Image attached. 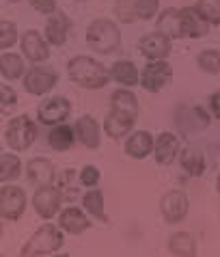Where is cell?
Wrapping results in <instances>:
<instances>
[{"instance_id": "obj_1", "label": "cell", "mask_w": 220, "mask_h": 257, "mask_svg": "<svg viewBox=\"0 0 220 257\" xmlns=\"http://www.w3.org/2000/svg\"><path fill=\"white\" fill-rule=\"evenodd\" d=\"M155 28L166 35L168 39H198L205 37L209 31V24L198 16L196 9L186 7V9H166L160 13Z\"/></svg>"}, {"instance_id": "obj_2", "label": "cell", "mask_w": 220, "mask_h": 257, "mask_svg": "<svg viewBox=\"0 0 220 257\" xmlns=\"http://www.w3.org/2000/svg\"><path fill=\"white\" fill-rule=\"evenodd\" d=\"M67 74L76 84H80L84 89H102L108 84V78H110L108 69H106L102 63L91 59V56H82V54L74 56V59L69 61Z\"/></svg>"}, {"instance_id": "obj_3", "label": "cell", "mask_w": 220, "mask_h": 257, "mask_svg": "<svg viewBox=\"0 0 220 257\" xmlns=\"http://www.w3.org/2000/svg\"><path fill=\"white\" fill-rule=\"evenodd\" d=\"M87 41L91 50H95L97 54H112L121 46V31L112 20L99 18L89 24Z\"/></svg>"}, {"instance_id": "obj_4", "label": "cell", "mask_w": 220, "mask_h": 257, "mask_svg": "<svg viewBox=\"0 0 220 257\" xmlns=\"http://www.w3.org/2000/svg\"><path fill=\"white\" fill-rule=\"evenodd\" d=\"M37 132H39V127L31 117L20 115V117H13L9 123H7L5 141L13 152H26V149L37 141Z\"/></svg>"}, {"instance_id": "obj_5", "label": "cell", "mask_w": 220, "mask_h": 257, "mask_svg": "<svg viewBox=\"0 0 220 257\" xmlns=\"http://www.w3.org/2000/svg\"><path fill=\"white\" fill-rule=\"evenodd\" d=\"M63 233L56 229L54 225H44L31 235V240L22 246V257H33V255H52L63 246Z\"/></svg>"}, {"instance_id": "obj_6", "label": "cell", "mask_w": 220, "mask_h": 257, "mask_svg": "<svg viewBox=\"0 0 220 257\" xmlns=\"http://www.w3.org/2000/svg\"><path fill=\"white\" fill-rule=\"evenodd\" d=\"M173 80V67L164 63V59H158L143 69V74H138V82L143 84V89L149 93H160L168 82Z\"/></svg>"}, {"instance_id": "obj_7", "label": "cell", "mask_w": 220, "mask_h": 257, "mask_svg": "<svg viewBox=\"0 0 220 257\" xmlns=\"http://www.w3.org/2000/svg\"><path fill=\"white\" fill-rule=\"evenodd\" d=\"M56 82H59V74L52 67L46 65H35L33 69L24 71V89L31 95H46L50 93Z\"/></svg>"}, {"instance_id": "obj_8", "label": "cell", "mask_w": 220, "mask_h": 257, "mask_svg": "<svg viewBox=\"0 0 220 257\" xmlns=\"http://www.w3.org/2000/svg\"><path fill=\"white\" fill-rule=\"evenodd\" d=\"M26 210V192L20 186H3L0 188V218L18 220Z\"/></svg>"}, {"instance_id": "obj_9", "label": "cell", "mask_w": 220, "mask_h": 257, "mask_svg": "<svg viewBox=\"0 0 220 257\" xmlns=\"http://www.w3.org/2000/svg\"><path fill=\"white\" fill-rule=\"evenodd\" d=\"M69 115H72V102L67 97H48L39 104V110H37V117H39V123L44 125H56V123H63Z\"/></svg>"}, {"instance_id": "obj_10", "label": "cell", "mask_w": 220, "mask_h": 257, "mask_svg": "<svg viewBox=\"0 0 220 257\" xmlns=\"http://www.w3.org/2000/svg\"><path fill=\"white\" fill-rule=\"evenodd\" d=\"M63 203V195L59 188H54L52 184H46V186H39L37 192L33 197V205L41 218H54V214L61 210Z\"/></svg>"}, {"instance_id": "obj_11", "label": "cell", "mask_w": 220, "mask_h": 257, "mask_svg": "<svg viewBox=\"0 0 220 257\" xmlns=\"http://www.w3.org/2000/svg\"><path fill=\"white\" fill-rule=\"evenodd\" d=\"M188 208H190L188 197H186V192H181V190L166 192L160 201V212L166 223H181V220L188 216Z\"/></svg>"}, {"instance_id": "obj_12", "label": "cell", "mask_w": 220, "mask_h": 257, "mask_svg": "<svg viewBox=\"0 0 220 257\" xmlns=\"http://www.w3.org/2000/svg\"><path fill=\"white\" fill-rule=\"evenodd\" d=\"M138 50H140V54L151 61L166 59V56L171 54V39H168L166 35H162L160 31L149 33L138 41Z\"/></svg>"}, {"instance_id": "obj_13", "label": "cell", "mask_w": 220, "mask_h": 257, "mask_svg": "<svg viewBox=\"0 0 220 257\" xmlns=\"http://www.w3.org/2000/svg\"><path fill=\"white\" fill-rule=\"evenodd\" d=\"M20 48H22V54L26 56L31 63H44L48 61L50 56V50H48V44L46 39L41 37L37 31H26L22 35V39H20Z\"/></svg>"}, {"instance_id": "obj_14", "label": "cell", "mask_w": 220, "mask_h": 257, "mask_svg": "<svg viewBox=\"0 0 220 257\" xmlns=\"http://www.w3.org/2000/svg\"><path fill=\"white\" fill-rule=\"evenodd\" d=\"M136 115H127V112H121V110H115L110 108L108 115H106V121H104V127H106V134L110 139H123L127 132H132L134 123H136Z\"/></svg>"}, {"instance_id": "obj_15", "label": "cell", "mask_w": 220, "mask_h": 257, "mask_svg": "<svg viewBox=\"0 0 220 257\" xmlns=\"http://www.w3.org/2000/svg\"><path fill=\"white\" fill-rule=\"evenodd\" d=\"M69 28H72V22L65 13H61L56 9L54 13H50V20L46 22V39L48 44L52 46H63L69 37Z\"/></svg>"}, {"instance_id": "obj_16", "label": "cell", "mask_w": 220, "mask_h": 257, "mask_svg": "<svg viewBox=\"0 0 220 257\" xmlns=\"http://www.w3.org/2000/svg\"><path fill=\"white\" fill-rule=\"evenodd\" d=\"M74 132H76V139L82 143L87 149H97L99 147V123L91 117V115H82L78 117L76 125H74Z\"/></svg>"}, {"instance_id": "obj_17", "label": "cell", "mask_w": 220, "mask_h": 257, "mask_svg": "<svg viewBox=\"0 0 220 257\" xmlns=\"http://www.w3.org/2000/svg\"><path fill=\"white\" fill-rule=\"evenodd\" d=\"M177 152H179V141H177V137H175V134H171V132L160 134L158 141L153 143L155 162L162 164V167L173 164L175 158H177Z\"/></svg>"}, {"instance_id": "obj_18", "label": "cell", "mask_w": 220, "mask_h": 257, "mask_svg": "<svg viewBox=\"0 0 220 257\" xmlns=\"http://www.w3.org/2000/svg\"><path fill=\"white\" fill-rule=\"evenodd\" d=\"M28 180L35 186H46V184H54V177H56V171H54V164L50 162L48 158H33L28 162Z\"/></svg>"}, {"instance_id": "obj_19", "label": "cell", "mask_w": 220, "mask_h": 257, "mask_svg": "<svg viewBox=\"0 0 220 257\" xmlns=\"http://www.w3.org/2000/svg\"><path fill=\"white\" fill-rule=\"evenodd\" d=\"M59 225H61V229H65L67 233H82V231H87L89 227H91V220L84 216V212L82 210H78V208H65L61 212V216H59Z\"/></svg>"}, {"instance_id": "obj_20", "label": "cell", "mask_w": 220, "mask_h": 257, "mask_svg": "<svg viewBox=\"0 0 220 257\" xmlns=\"http://www.w3.org/2000/svg\"><path fill=\"white\" fill-rule=\"evenodd\" d=\"M151 152H153V137L147 130L134 132L132 137L125 141V154L132 156V158H136V160L147 158Z\"/></svg>"}, {"instance_id": "obj_21", "label": "cell", "mask_w": 220, "mask_h": 257, "mask_svg": "<svg viewBox=\"0 0 220 257\" xmlns=\"http://www.w3.org/2000/svg\"><path fill=\"white\" fill-rule=\"evenodd\" d=\"M168 251L171 255L177 257H194L196 255V240L194 235H190L188 231H177L168 240Z\"/></svg>"}, {"instance_id": "obj_22", "label": "cell", "mask_w": 220, "mask_h": 257, "mask_svg": "<svg viewBox=\"0 0 220 257\" xmlns=\"http://www.w3.org/2000/svg\"><path fill=\"white\" fill-rule=\"evenodd\" d=\"M48 143H50V147H52L54 152H67V149H72V145L76 143L74 127L63 125V123H56L52 130H50Z\"/></svg>"}, {"instance_id": "obj_23", "label": "cell", "mask_w": 220, "mask_h": 257, "mask_svg": "<svg viewBox=\"0 0 220 257\" xmlns=\"http://www.w3.org/2000/svg\"><path fill=\"white\" fill-rule=\"evenodd\" d=\"M179 164L183 167V171H186L188 175H192V177H201L205 173V158H203V154L198 152V149H194V147L181 149Z\"/></svg>"}, {"instance_id": "obj_24", "label": "cell", "mask_w": 220, "mask_h": 257, "mask_svg": "<svg viewBox=\"0 0 220 257\" xmlns=\"http://www.w3.org/2000/svg\"><path fill=\"white\" fill-rule=\"evenodd\" d=\"M108 74H110L112 80L123 84V87H134V84H138V69L132 61H117Z\"/></svg>"}, {"instance_id": "obj_25", "label": "cell", "mask_w": 220, "mask_h": 257, "mask_svg": "<svg viewBox=\"0 0 220 257\" xmlns=\"http://www.w3.org/2000/svg\"><path fill=\"white\" fill-rule=\"evenodd\" d=\"M24 61L20 54H13V52H7L0 56V74H3L7 80H18V78L24 76Z\"/></svg>"}, {"instance_id": "obj_26", "label": "cell", "mask_w": 220, "mask_h": 257, "mask_svg": "<svg viewBox=\"0 0 220 257\" xmlns=\"http://www.w3.org/2000/svg\"><path fill=\"white\" fill-rule=\"evenodd\" d=\"M110 108L138 117V99H136V95H134L132 91L117 89L115 93H112V97H110Z\"/></svg>"}, {"instance_id": "obj_27", "label": "cell", "mask_w": 220, "mask_h": 257, "mask_svg": "<svg viewBox=\"0 0 220 257\" xmlns=\"http://www.w3.org/2000/svg\"><path fill=\"white\" fill-rule=\"evenodd\" d=\"M20 173H22V160L16 154L0 156V184H9L18 180Z\"/></svg>"}, {"instance_id": "obj_28", "label": "cell", "mask_w": 220, "mask_h": 257, "mask_svg": "<svg viewBox=\"0 0 220 257\" xmlns=\"http://www.w3.org/2000/svg\"><path fill=\"white\" fill-rule=\"evenodd\" d=\"M82 208L87 210L91 216H95L99 218L102 223H106L108 220V216H106V212H104V192L102 190H89L87 195L82 197Z\"/></svg>"}, {"instance_id": "obj_29", "label": "cell", "mask_w": 220, "mask_h": 257, "mask_svg": "<svg viewBox=\"0 0 220 257\" xmlns=\"http://www.w3.org/2000/svg\"><path fill=\"white\" fill-rule=\"evenodd\" d=\"M194 9L209 26L220 24V0H198Z\"/></svg>"}, {"instance_id": "obj_30", "label": "cell", "mask_w": 220, "mask_h": 257, "mask_svg": "<svg viewBox=\"0 0 220 257\" xmlns=\"http://www.w3.org/2000/svg\"><path fill=\"white\" fill-rule=\"evenodd\" d=\"M196 63L205 74H211V76L220 74V52L218 50H203V52L196 56Z\"/></svg>"}, {"instance_id": "obj_31", "label": "cell", "mask_w": 220, "mask_h": 257, "mask_svg": "<svg viewBox=\"0 0 220 257\" xmlns=\"http://www.w3.org/2000/svg\"><path fill=\"white\" fill-rule=\"evenodd\" d=\"M18 26L9 20H0V50H9L18 44Z\"/></svg>"}, {"instance_id": "obj_32", "label": "cell", "mask_w": 220, "mask_h": 257, "mask_svg": "<svg viewBox=\"0 0 220 257\" xmlns=\"http://www.w3.org/2000/svg\"><path fill=\"white\" fill-rule=\"evenodd\" d=\"M160 9V0H134V11L138 20H151Z\"/></svg>"}, {"instance_id": "obj_33", "label": "cell", "mask_w": 220, "mask_h": 257, "mask_svg": "<svg viewBox=\"0 0 220 257\" xmlns=\"http://www.w3.org/2000/svg\"><path fill=\"white\" fill-rule=\"evenodd\" d=\"M115 13L117 18L121 20V22L125 24H132L136 22V11H134V0H117L115 3Z\"/></svg>"}, {"instance_id": "obj_34", "label": "cell", "mask_w": 220, "mask_h": 257, "mask_svg": "<svg viewBox=\"0 0 220 257\" xmlns=\"http://www.w3.org/2000/svg\"><path fill=\"white\" fill-rule=\"evenodd\" d=\"M18 106V93L9 84H0V112H11Z\"/></svg>"}, {"instance_id": "obj_35", "label": "cell", "mask_w": 220, "mask_h": 257, "mask_svg": "<svg viewBox=\"0 0 220 257\" xmlns=\"http://www.w3.org/2000/svg\"><path fill=\"white\" fill-rule=\"evenodd\" d=\"M80 184L87 188H95L99 184V171L97 167H93V164H87V167H82L80 171Z\"/></svg>"}, {"instance_id": "obj_36", "label": "cell", "mask_w": 220, "mask_h": 257, "mask_svg": "<svg viewBox=\"0 0 220 257\" xmlns=\"http://www.w3.org/2000/svg\"><path fill=\"white\" fill-rule=\"evenodd\" d=\"M28 3L35 11L44 13V16H50V13L56 11V0H28Z\"/></svg>"}, {"instance_id": "obj_37", "label": "cell", "mask_w": 220, "mask_h": 257, "mask_svg": "<svg viewBox=\"0 0 220 257\" xmlns=\"http://www.w3.org/2000/svg\"><path fill=\"white\" fill-rule=\"evenodd\" d=\"M209 110H211V115H214L216 119H220V91H216V93L209 95Z\"/></svg>"}, {"instance_id": "obj_38", "label": "cell", "mask_w": 220, "mask_h": 257, "mask_svg": "<svg viewBox=\"0 0 220 257\" xmlns=\"http://www.w3.org/2000/svg\"><path fill=\"white\" fill-rule=\"evenodd\" d=\"M7 3H13V5H16V3H22V0H7Z\"/></svg>"}, {"instance_id": "obj_39", "label": "cell", "mask_w": 220, "mask_h": 257, "mask_svg": "<svg viewBox=\"0 0 220 257\" xmlns=\"http://www.w3.org/2000/svg\"><path fill=\"white\" fill-rule=\"evenodd\" d=\"M0 238H3V223H0Z\"/></svg>"}, {"instance_id": "obj_40", "label": "cell", "mask_w": 220, "mask_h": 257, "mask_svg": "<svg viewBox=\"0 0 220 257\" xmlns=\"http://www.w3.org/2000/svg\"><path fill=\"white\" fill-rule=\"evenodd\" d=\"M218 192H220V175H218Z\"/></svg>"}, {"instance_id": "obj_41", "label": "cell", "mask_w": 220, "mask_h": 257, "mask_svg": "<svg viewBox=\"0 0 220 257\" xmlns=\"http://www.w3.org/2000/svg\"><path fill=\"white\" fill-rule=\"evenodd\" d=\"M0 149H3V145H0Z\"/></svg>"}]
</instances>
